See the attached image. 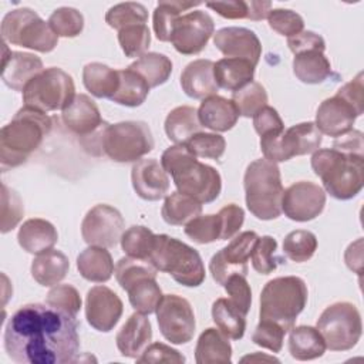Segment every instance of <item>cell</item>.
Instances as JSON below:
<instances>
[{
	"instance_id": "cell-1",
	"label": "cell",
	"mask_w": 364,
	"mask_h": 364,
	"mask_svg": "<svg viewBox=\"0 0 364 364\" xmlns=\"http://www.w3.org/2000/svg\"><path fill=\"white\" fill-rule=\"evenodd\" d=\"M4 350L18 364L73 363L80 348L77 317L47 303L21 306L4 328Z\"/></svg>"
},
{
	"instance_id": "cell-2",
	"label": "cell",
	"mask_w": 364,
	"mask_h": 364,
	"mask_svg": "<svg viewBox=\"0 0 364 364\" xmlns=\"http://www.w3.org/2000/svg\"><path fill=\"white\" fill-rule=\"evenodd\" d=\"M161 165L172 176L178 192L200 203H210L218 199L222 191L220 173L213 166L199 162L183 144L165 149Z\"/></svg>"
},
{
	"instance_id": "cell-3",
	"label": "cell",
	"mask_w": 364,
	"mask_h": 364,
	"mask_svg": "<svg viewBox=\"0 0 364 364\" xmlns=\"http://www.w3.org/2000/svg\"><path fill=\"white\" fill-rule=\"evenodd\" d=\"M51 128L53 119L46 112L26 105L20 108L0 131L1 169L6 171L24 164L41 145Z\"/></svg>"
},
{
	"instance_id": "cell-4",
	"label": "cell",
	"mask_w": 364,
	"mask_h": 364,
	"mask_svg": "<svg viewBox=\"0 0 364 364\" xmlns=\"http://www.w3.org/2000/svg\"><path fill=\"white\" fill-rule=\"evenodd\" d=\"M311 168L321 179L324 189L338 200L357 196L364 185V156L343 154L337 149H317Z\"/></svg>"
},
{
	"instance_id": "cell-5",
	"label": "cell",
	"mask_w": 364,
	"mask_h": 364,
	"mask_svg": "<svg viewBox=\"0 0 364 364\" xmlns=\"http://www.w3.org/2000/svg\"><path fill=\"white\" fill-rule=\"evenodd\" d=\"M246 206L260 220H272L282 215V185L280 169L276 162L266 158L250 162L243 176Z\"/></svg>"
},
{
	"instance_id": "cell-6",
	"label": "cell",
	"mask_w": 364,
	"mask_h": 364,
	"mask_svg": "<svg viewBox=\"0 0 364 364\" xmlns=\"http://www.w3.org/2000/svg\"><path fill=\"white\" fill-rule=\"evenodd\" d=\"M307 297V286L297 276L269 280L260 293V320L274 321L287 333L294 327L297 316L304 310Z\"/></svg>"
},
{
	"instance_id": "cell-7",
	"label": "cell",
	"mask_w": 364,
	"mask_h": 364,
	"mask_svg": "<svg viewBox=\"0 0 364 364\" xmlns=\"http://www.w3.org/2000/svg\"><path fill=\"white\" fill-rule=\"evenodd\" d=\"M148 262L185 287H198L205 282L206 273L199 252L172 236L156 235Z\"/></svg>"
},
{
	"instance_id": "cell-8",
	"label": "cell",
	"mask_w": 364,
	"mask_h": 364,
	"mask_svg": "<svg viewBox=\"0 0 364 364\" xmlns=\"http://www.w3.org/2000/svg\"><path fill=\"white\" fill-rule=\"evenodd\" d=\"M1 38L4 43L50 53L57 47L58 37L34 10L20 7L9 11L1 20Z\"/></svg>"
},
{
	"instance_id": "cell-9",
	"label": "cell",
	"mask_w": 364,
	"mask_h": 364,
	"mask_svg": "<svg viewBox=\"0 0 364 364\" xmlns=\"http://www.w3.org/2000/svg\"><path fill=\"white\" fill-rule=\"evenodd\" d=\"M151 128L144 121H122L108 124L102 135V155L111 161L136 162L154 149Z\"/></svg>"
},
{
	"instance_id": "cell-10",
	"label": "cell",
	"mask_w": 364,
	"mask_h": 364,
	"mask_svg": "<svg viewBox=\"0 0 364 364\" xmlns=\"http://www.w3.org/2000/svg\"><path fill=\"white\" fill-rule=\"evenodd\" d=\"M74 98L73 77L58 67L44 68L23 90L24 105L43 112L64 109Z\"/></svg>"
},
{
	"instance_id": "cell-11",
	"label": "cell",
	"mask_w": 364,
	"mask_h": 364,
	"mask_svg": "<svg viewBox=\"0 0 364 364\" xmlns=\"http://www.w3.org/2000/svg\"><path fill=\"white\" fill-rule=\"evenodd\" d=\"M316 328L331 351L351 350L360 340L363 323L358 309L348 301H337L323 310Z\"/></svg>"
},
{
	"instance_id": "cell-12",
	"label": "cell",
	"mask_w": 364,
	"mask_h": 364,
	"mask_svg": "<svg viewBox=\"0 0 364 364\" xmlns=\"http://www.w3.org/2000/svg\"><path fill=\"white\" fill-rule=\"evenodd\" d=\"M321 135L314 122H300L283 132L260 136V149L267 161L284 162L316 152L321 145Z\"/></svg>"
},
{
	"instance_id": "cell-13",
	"label": "cell",
	"mask_w": 364,
	"mask_h": 364,
	"mask_svg": "<svg viewBox=\"0 0 364 364\" xmlns=\"http://www.w3.org/2000/svg\"><path fill=\"white\" fill-rule=\"evenodd\" d=\"M155 313L161 334L172 344H186L193 338L196 321L186 299L178 294H165Z\"/></svg>"
},
{
	"instance_id": "cell-14",
	"label": "cell",
	"mask_w": 364,
	"mask_h": 364,
	"mask_svg": "<svg viewBox=\"0 0 364 364\" xmlns=\"http://www.w3.org/2000/svg\"><path fill=\"white\" fill-rule=\"evenodd\" d=\"M257 239L259 236L253 230L242 232L233 236L228 246L222 247L212 256L209 262V272L218 284L223 286L228 277L232 274H247V260L250 259Z\"/></svg>"
},
{
	"instance_id": "cell-15",
	"label": "cell",
	"mask_w": 364,
	"mask_h": 364,
	"mask_svg": "<svg viewBox=\"0 0 364 364\" xmlns=\"http://www.w3.org/2000/svg\"><path fill=\"white\" fill-rule=\"evenodd\" d=\"M215 34L212 17L202 10H195L178 17L172 27L171 43L183 55L199 54Z\"/></svg>"
},
{
	"instance_id": "cell-16",
	"label": "cell",
	"mask_w": 364,
	"mask_h": 364,
	"mask_svg": "<svg viewBox=\"0 0 364 364\" xmlns=\"http://www.w3.org/2000/svg\"><path fill=\"white\" fill-rule=\"evenodd\" d=\"M124 233V218L107 203L91 208L81 222V236L90 246L114 247Z\"/></svg>"
},
{
	"instance_id": "cell-17",
	"label": "cell",
	"mask_w": 364,
	"mask_h": 364,
	"mask_svg": "<svg viewBox=\"0 0 364 364\" xmlns=\"http://www.w3.org/2000/svg\"><path fill=\"white\" fill-rule=\"evenodd\" d=\"M326 192L310 181L291 183L283 192L282 212L291 220L309 222L316 219L324 209Z\"/></svg>"
},
{
	"instance_id": "cell-18",
	"label": "cell",
	"mask_w": 364,
	"mask_h": 364,
	"mask_svg": "<svg viewBox=\"0 0 364 364\" xmlns=\"http://www.w3.org/2000/svg\"><path fill=\"white\" fill-rule=\"evenodd\" d=\"M124 304L119 296L107 286H94L85 297V318L101 333L111 331L119 321Z\"/></svg>"
},
{
	"instance_id": "cell-19",
	"label": "cell",
	"mask_w": 364,
	"mask_h": 364,
	"mask_svg": "<svg viewBox=\"0 0 364 364\" xmlns=\"http://www.w3.org/2000/svg\"><path fill=\"white\" fill-rule=\"evenodd\" d=\"M363 111L336 92V95L324 100L318 105L314 124L321 134L337 138L353 129L355 118Z\"/></svg>"
},
{
	"instance_id": "cell-20",
	"label": "cell",
	"mask_w": 364,
	"mask_h": 364,
	"mask_svg": "<svg viewBox=\"0 0 364 364\" xmlns=\"http://www.w3.org/2000/svg\"><path fill=\"white\" fill-rule=\"evenodd\" d=\"M215 47L226 58H242L257 65L262 44L255 31L245 27H223L213 34Z\"/></svg>"
},
{
	"instance_id": "cell-21",
	"label": "cell",
	"mask_w": 364,
	"mask_h": 364,
	"mask_svg": "<svg viewBox=\"0 0 364 364\" xmlns=\"http://www.w3.org/2000/svg\"><path fill=\"white\" fill-rule=\"evenodd\" d=\"M132 188L145 200H159L169 191V178L155 158L139 159L131 169Z\"/></svg>"
},
{
	"instance_id": "cell-22",
	"label": "cell",
	"mask_w": 364,
	"mask_h": 364,
	"mask_svg": "<svg viewBox=\"0 0 364 364\" xmlns=\"http://www.w3.org/2000/svg\"><path fill=\"white\" fill-rule=\"evenodd\" d=\"M3 51L1 80L9 88L23 92L24 87L44 70L43 61L40 57L31 53L9 51L7 43L4 41Z\"/></svg>"
},
{
	"instance_id": "cell-23",
	"label": "cell",
	"mask_w": 364,
	"mask_h": 364,
	"mask_svg": "<svg viewBox=\"0 0 364 364\" xmlns=\"http://www.w3.org/2000/svg\"><path fill=\"white\" fill-rule=\"evenodd\" d=\"M61 118L67 129L78 138L92 134L104 124L97 104L85 94L75 95L73 102L63 109Z\"/></svg>"
},
{
	"instance_id": "cell-24",
	"label": "cell",
	"mask_w": 364,
	"mask_h": 364,
	"mask_svg": "<svg viewBox=\"0 0 364 364\" xmlns=\"http://www.w3.org/2000/svg\"><path fill=\"white\" fill-rule=\"evenodd\" d=\"M152 340L149 318L142 313H134L118 331L115 341L119 353L128 358H138Z\"/></svg>"
},
{
	"instance_id": "cell-25",
	"label": "cell",
	"mask_w": 364,
	"mask_h": 364,
	"mask_svg": "<svg viewBox=\"0 0 364 364\" xmlns=\"http://www.w3.org/2000/svg\"><path fill=\"white\" fill-rule=\"evenodd\" d=\"M212 60L199 58L189 63L181 73V87L183 92L195 100H205L216 95L219 87L213 75Z\"/></svg>"
},
{
	"instance_id": "cell-26",
	"label": "cell",
	"mask_w": 364,
	"mask_h": 364,
	"mask_svg": "<svg viewBox=\"0 0 364 364\" xmlns=\"http://www.w3.org/2000/svg\"><path fill=\"white\" fill-rule=\"evenodd\" d=\"M198 119L205 128L215 132H225L236 125L239 111L232 100L220 95H212L200 102L198 108Z\"/></svg>"
},
{
	"instance_id": "cell-27",
	"label": "cell",
	"mask_w": 364,
	"mask_h": 364,
	"mask_svg": "<svg viewBox=\"0 0 364 364\" xmlns=\"http://www.w3.org/2000/svg\"><path fill=\"white\" fill-rule=\"evenodd\" d=\"M17 240L27 253L40 255L54 247L58 240V233L51 222L41 218H33L20 226Z\"/></svg>"
},
{
	"instance_id": "cell-28",
	"label": "cell",
	"mask_w": 364,
	"mask_h": 364,
	"mask_svg": "<svg viewBox=\"0 0 364 364\" xmlns=\"http://www.w3.org/2000/svg\"><path fill=\"white\" fill-rule=\"evenodd\" d=\"M70 262L68 257L55 249H50L40 253L31 262V276L33 279L44 287H53L58 284L68 273Z\"/></svg>"
},
{
	"instance_id": "cell-29",
	"label": "cell",
	"mask_w": 364,
	"mask_h": 364,
	"mask_svg": "<svg viewBox=\"0 0 364 364\" xmlns=\"http://www.w3.org/2000/svg\"><path fill=\"white\" fill-rule=\"evenodd\" d=\"M213 75L219 88L237 91L253 81L255 65L242 58H220L213 65Z\"/></svg>"
},
{
	"instance_id": "cell-30",
	"label": "cell",
	"mask_w": 364,
	"mask_h": 364,
	"mask_svg": "<svg viewBox=\"0 0 364 364\" xmlns=\"http://www.w3.org/2000/svg\"><path fill=\"white\" fill-rule=\"evenodd\" d=\"M198 364H226L232 361V346L229 338L218 328H206L200 333L195 347Z\"/></svg>"
},
{
	"instance_id": "cell-31",
	"label": "cell",
	"mask_w": 364,
	"mask_h": 364,
	"mask_svg": "<svg viewBox=\"0 0 364 364\" xmlns=\"http://www.w3.org/2000/svg\"><path fill=\"white\" fill-rule=\"evenodd\" d=\"M77 269L85 280L105 283L111 279L115 267L107 247L90 246L77 256Z\"/></svg>"
},
{
	"instance_id": "cell-32",
	"label": "cell",
	"mask_w": 364,
	"mask_h": 364,
	"mask_svg": "<svg viewBox=\"0 0 364 364\" xmlns=\"http://www.w3.org/2000/svg\"><path fill=\"white\" fill-rule=\"evenodd\" d=\"M326 348L324 338L316 327L299 326L290 330L289 353L293 358L299 361L314 360L321 357Z\"/></svg>"
},
{
	"instance_id": "cell-33",
	"label": "cell",
	"mask_w": 364,
	"mask_h": 364,
	"mask_svg": "<svg viewBox=\"0 0 364 364\" xmlns=\"http://www.w3.org/2000/svg\"><path fill=\"white\" fill-rule=\"evenodd\" d=\"M293 73L304 84H320L331 74V64L320 50H306L294 54Z\"/></svg>"
},
{
	"instance_id": "cell-34",
	"label": "cell",
	"mask_w": 364,
	"mask_h": 364,
	"mask_svg": "<svg viewBox=\"0 0 364 364\" xmlns=\"http://www.w3.org/2000/svg\"><path fill=\"white\" fill-rule=\"evenodd\" d=\"M165 134L175 144H185L192 135L200 132L198 109L189 105L173 108L165 118Z\"/></svg>"
},
{
	"instance_id": "cell-35",
	"label": "cell",
	"mask_w": 364,
	"mask_h": 364,
	"mask_svg": "<svg viewBox=\"0 0 364 364\" xmlns=\"http://www.w3.org/2000/svg\"><path fill=\"white\" fill-rule=\"evenodd\" d=\"M82 82L94 97L111 98L118 90V70L102 63H88L82 68Z\"/></svg>"
},
{
	"instance_id": "cell-36",
	"label": "cell",
	"mask_w": 364,
	"mask_h": 364,
	"mask_svg": "<svg viewBox=\"0 0 364 364\" xmlns=\"http://www.w3.org/2000/svg\"><path fill=\"white\" fill-rule=\"evenodd\" d=\"M119 84L117 92L109 98L112 102L125 107H139L145 102L149 94L148 82L134 70H118Z\"/></svg>"
},
{
	"instance_id": "cell-37",
	"label": "cell",
	"mask_w": 364,
	"mask_h": 364,
	"mask_svg": "<svg viewBox=\"0 0 364 364\" xmlns=\"http://www.w3.org/2000/svg\"><path fill=\"white\" fill-rule=\"evenodd\" d=\"M202 213V203L181 192H172L165 198L161 209L162 219L172 226H182Z\"/></svg>"
},
{
	"instance_id": "cell-38",
	"label": "cell",
	"mask_w": 364,
	"mask_h": 364,
	"mask_svg": "<svg viewBox=\"0 0 364 364\" xmlns=\"http://www.w3.org/2000/svg\"><path fill=\"white\" fill-rule=\"evenodd\" d=\"M212 318L216 327L232 340H240L246 330V316L229 299L220 297L212 304Z\"/></svg>"
},
{
	"instance_id": "cell-39",
	"label": "cell",
	"mask_w": 364,
	"mask_h": 364,
	"mask_svg": "<svg viewBox=\"0 0 364 364\" xmlns=\"http://www.w3.org/2000/svg\"><path fill=\"white\" fill-rule=\"evenodd\" d=\"M128 68L138 73L149 85V88L162 85L168 81L172 73V61L161 53H146Z\"/></svg>"
},
{
	"instance_id": "cell-40",
	"label": "cell",
	"mask_w": 364,
	"mask_h": 364,
	"mask_svg": "<svg viewBox=\"0 0 364 364\" xmlns=\"http://www.w3.org/2000/svg\"><path fill=\"white\" fill-rule=\"evenodd\" d=\"M200 1H159L154 10V31L159 41H169L171 33L178 17L183 11L199 6Z\"/></svg>"
},
{
	"instance_id": "cell-41",
	"label": "cell",
	"mask_w": 364,
	"mask_h": 364,
	"mask_svg": "<svg viewBox=\"0 0 364 364\" xmlns=\"http://www.w3.org/2000/svg\"><path fill=\"white\" fill-rule=\"evenodd\" d=\"M131 306L142 314H152L156 311L164 294L156 283V277H146L134 283L128 290Z\"/></svg>"
},
{
	"instance_id": "cell-42",
	"label": "cell",
	"mask_w": 364,
	"mask_h": 364,
	"mask_svg": "<svg viewBox=\"0 0 364 364\" xmlns=\"http://www.w3.org/2000/svg\"><path fill=\"white\" fill-rule=\"evenodd\" d=\"M155 237L156 235L151 229L141 225H134L122 233L119 242L127 256L148 262L154 250Z\"/></svg>"
},
{
	"instance_id": "cell-43",
	"label": "cell",
	"mask_w": 364,
	"mask_h": 364,
	"mask_svg": "<svg viewBox=\"0 0 364 364\" xmlns=\"http://www.w3.org/2000/svg\"><path fill=\"white\" fill-rule=\"evenodd\" d=\"M185 235L199 245H208L216 240H222V216L219 215V212L216 215H199L185 225Z\"/></svg>"
},
{
	"instance_id": "cell-44",
	"label": "cell",
	"mask_w": 364,
	"mask_h": 364,
	"mask_svg": "<svg viewBox=\"0 0 364 364\" xmlns=\"http://www.w3.org/2000/svg\"><path fill=\"white\" fill-rule=\"evenodd\" d=\"M156 269L146 260L134 259V257H121L114 269L115 279L118 284L127 291L134 283L146 279L156 277Z\"/></svg>"
},
{
	"instance_id": "cell-45",
	"label": "cell",
	"mask_w": 364,
	"mask_h": 364,
	"mask_svg": "<svg viewBox=\"0 0 364 364\" xmlns=\"http://www.w3.org/2000/svg\"><path fill=\"white\" fill-rule=\"evenodd\" d=\"M146 20H148L146 7L136 1H125V3L115 4L105 14L107 24L118 31L129 26L145 24Z\"/></svg>"
},
{
	"instance_id": "cell-46",
	"label": "cell",
	"mask_w": 364,
	"mask_h": 364,
	"mask_svg": "<svg viewBox=\"0 0 364 364\" xmlns=\"http://www.w3.org/2000/svg\"><path fill=\"white\" fill-rule=\"evenodd\" d=\"M317 250V237L310 230H293L283 240V253L296 263L307 262Z\"/></svg>"
},
{
	"instance_id": "cell-47",
	"label": "cell",
	"mask_w": 364,
	"mask_h": 364,
	"mask_svg": "<svg viewBox=\"0 0 364 364\" xmlns=\"http://www.w3.org/2000/svg\"><path fill=\"white\" fill-rule=\"evenodd\" d=\"M232 101L236 105L239 115L250 118L264 105H267V92L260 82L252 81L243 88L232 94Z\"/></svg>"
},
{
	"instance_id": "cell-48",
	"label": "cell",
	"mask_w": 364,
	"mask_h": 364,
	"mask_svg": "<svg viewBox=\"0 0 364 364\" xmlns=\"http://www.w3.org/2000/svg\"><path fill=\"white\" fill-rule=\"evenodd\" d=\"M118 43L128 58H139L146 54L151 44V33L146 24H135L118 31Z\"/></svg>"
},
{
	"instance_id": "cell-49",
	"label": "cell",
	"mask_w": 364,
	"mask_h": 364,
	"mask_svg": "<svg viewBox=\"0 0 364 364\" xmlns=\"http://www.w3.org/2000/svg\"><path fill=\"white\" fill-rule=\"evenodd\" d=\"M48 26L57 37H77L84 28L82 14L73 7L55 9L48 17Z\"/></svg>"
},
{
	"instance_id": "cell-50",
	"label": "cell",
	"mask_w": 364,
	"mask_h": 364,
	"mask_svg": "<svg viewBox=\"0 0 364 364\" xmlns=\"http://www.w3.org/2000/svg\"><path fill=\"white\" fill-rule=\"evenodd\" d=\"M277 240L273 236H262L256 240L250 259L253 269L260 274H270L276 270L280 259L276 256Z\"/></svg>"
},
{
	"instance_id": "cell-51",
	"label": "cell",
	"mask_w": 364,
	"mask_h": 364,
	"mask_svg": "<svg viewBox=\"0 0 364 364\" xmlns=\"http://www.w3.org/2000/svg\"><path fill=\"white\" fill-rule=\"evenodd\" d=\"M196 158L219 159L226 148V141L219 134L198 132L183 144Z\"/></svg>"
},
{
	"instance_id": "cell-52",
	"label": "cell",
	"mask_w": 364,
	"mask_h": 364,
	"mask_svg": "<svg viewBox=\"0 0 364 364\" xmlns=\"http://www.w3.org/2000/svg\"><path fill=\"white\" fill-rule=\"evenodd\" d=\"M24 215V205L20 195L1 183V233L13 230Z\"/></svg>"
},
{
	"instance_id": "cell-53",
	"label": "cell",
	"mask_w": 364,
	"mask_h": 364,
	"mask_svg": "<svg viewBox=\"0 0 364 364\" xmlns=\"http://www.w3.org/2000/svg\"><path fill=\"white\" fill-rule=\"evenodd\" d=\"M46 303L54 309L63 310L74 317H77L81 309V297L78 290L71 284H55L47 293Z\"/></svg>"
},
{
	"instance_id": "cell-54",
	"label": "cell",
	"mask_w": 364,
	"mask_h": 364,
	"mask_svg": "<svg viewBox=\"0 0 364 364\" xmlns=\"http://www.w3.org/2000/svg\"><path fill=\"white\" fill-rule=\"evenodd\" d=\"M267 21L273 31L287 38L301 33L304 28L303 17L290 9H272Z\"/></svg>"
},
{
	"instance_id": "cell-55",
	"label": "cell",
	"mask_w": 364,
	"mask_h": 364,
	"mask_svg": "<svg viewBox=\"0 0 364 364\" xmlns=\"http://www.w3.org/2000/svg\"><path fill=\"white\" fill-rule=\"evenodd\" d=\"M284 334L286 330L280 324L270 320H260L253 331L252 341L256 346L267 348L273 353H279L283 347Z\"/></svg>"
},
{
	"instance_id": "cell-56",
	"label": "cell",
	"mask_w": 364,
	"mask_h": 364,
	"mask_svg": "<svg viewBox=\"0 0 364 364\" xmlns=\"http://www.w3.org/2000/svg\"><path fill=\"white\" fill-rule=\"evenodd\" d=\"M223 287L229 294V300L232 301V304L246 316L252 306V290L246 280V276L232 274L228 277Z\"/></svg>"
},
{
	"instance_id": "cell-57",
	"label": "cell",
	"mask_w": 364,
	"mask_h": 364,
	"mask_svg": "<svg viewBox=\"0 0 364 364\" xmlns=\"http://www.w3.org/2000/svg\"><path fill=\"white\" fill-rule=\"evenodd\" d=\"M136 363H173L182 364L185 363V357L171 346L162 343L149 344L144 353L136 358Z\"/></svg>"
},
{
	"instance_id": "cell-58",
	"label": "cell",
	"mask_w": 364,
	"mask_h": 364,
	"mask_svg": "<svg viewBox=\"0 0 364 364\" xmlns=\"http://www.w3.org/2000/svg\"><path fill=\"white\" fill-rule=\"evenodd\" d=\"M253 127L260 136L269 134H279L284 131V124L279 112L269 105H264L253 115Z\"/></svg>"
},
{
	"instance_id": "cell-59",
	"label": "cell",
	"mask_w": 364,
	"mask_h": 364,
	"mask_svg": "<svg viewBox=\"0 0 364 364\" xmlns=\"http://www.w3.org/2000/svg\"><path fill=\"white\" fill-rule=\"evenodd\" d=\"M219 215L222 216V222H223L222 240L232 239L233 236H236L239 233V230L245 222L243 209L239 205L229 203L219 210Z\"/></svg>"
},
{
	"instance_id": "cell-60",
	"label": "cell",
	"mask_w": 364,
	"mask_h": 364,
	"mask_svg": "<svg viewBox=\"0 0 364 364\" xmlns=\"http://www.w3.org/2000/svg\"><path fill=\"white\" fill-rule=\"evenodd\" d=\"M287 46L293 54H299L306 50H320V51L326 50L324 38L320 34L310 30H303L301 33L293 37H289Z\"/></svg>"
},
{
	"instance_id": "cell-61",
	"label": "cell",
	"mask_w": 364,
	"mask_h": 364,
	"mask_svg": "<svg viewBox=\"0 0 364 364\" xmlns=\"http://www.w3.org/2000/svg\"><path fill=\"white\" fill-rule=\"evenodd\" d=\"M206 7L212 9L219 16L230 20L249 18V13H250V1H243V0L206 3Z\"/></svg>"
},
{
	"instance_id": "cell-62",
	"label": "cell",
	"mask_w": 364,
	"mask_h": 364,
	"mask_svg": "<svg viewBox=\"0 0 364 364\" xmlns=\"http://www.w3.org/2000/svg\"><path fill=\"white\" fill-rule=\"evenodd\" d=\"M333 149H337L343 154L363 155V149H364L363 134L357 129H350L348 132H346L334 139Z\"/></svg>"
},
{
	"instance_id": "cell-63",
	"label": "cell",
	"mask_w": 364,
	"mask_h": 364,
	"mask_svg": "<svg viewBox=\"0 0 364 364\" xmlns=\"http://www.w3.org/2000/svg\"><path fill=\"white\" fill-rule=\"evenodd\" d=\"M358 253H361V239H358L355 243H351L344 255L347 266L357 273L361 272V255Z\"/></svg>"
}]
</instances>
